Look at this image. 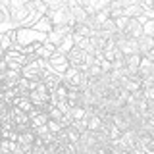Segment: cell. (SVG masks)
<instances>
[{
    "instance_id": "1",
    "label": "cell",
    "mask_w": 154,
    "mask_h": 154,
    "mask_svg": "<svg viewBox=\"0 0 154 154\" xmlns=\"http://www.w3.org/2000/svg\"><path fill=\"white\" fill-rule=\"evenodd\" d=\"M60 77H62V83L67 89H79L81 79H83V69H79V67H67V71Z\"/></svg>"
},
{
    "instance_id": "2",
    "label": "cell",
    "mask_w": 154,
    "mask_h": 154,
    "mask_svg": "<svg viewBox=\"0 0 154 154\" xmlns=\"http://www.w3.org/2000/svg\"><path fill=\"white\" fill-rule=\"evenodd\" d=\"M46 64H48V69L54 71L56 75H64L66 71H67V67H69L66 54H58V52H56V54L52 56V58H48Z\"/></svg>"
},
{
    "instance_id": "3",
    "label": "cell",
    "mask_w": 154,
    "mask_h": 154,
    "mask_svg": "<svg viewBox=\"0 0 154 154\" xmlns=\"http://www.w3.org/2000/svg\"><path fill=\"white\" fill-rule=\"evenodd\" d=\"M85 56H87V52L81 50V48H75V46L66 54L69 67H79V69H83V71L87 69V66H85Z\"/></svg>"
},
{
    "instance_id": "4",
    "label": "cell",
    "mask_w": 154,
    "mask_h": 154,
    "mask_svg": "<svg viewBox=\"0 0 154 154\" xmlns=\"http://www.w3.org/2000/svg\"><path fill=\"white\" fill-rule=\"evenodd\" d=\"M71 29L69 25H58V27H52V31H48L46 33V41L48 42H52L54 46H58L62 42V38L67 37V35H71Z\"/></svg>"
},
{
    "instance_id": "5",
    "label": "cell",
    "mask_w": 154,
    "mask_h": 154,
    "mask_svg": "<svg viewBox=\"0 0 154 154\" xmlns=\"http://www.w3.org/2000/svg\"><path fill=\"white\" fill-rule=\"evenodd\" d=\"M123 33H125L129 38H135V41H139V38L143 37V23L139 21L137 17H129V21H127V25H125Z\"/></svg>"
},
{
    "instance_id": "6",
    "label": "cell",
    "mask_w": 154,
    "mask_h": 154,
    "mask_svg": "<svg viewBox=\"0 0 154 154\" xmlns=\"http://www.w3.org/2000/svg\"><path fill=\"white\" fill-rule=\"evenodd\" d=\"M54 54H56V46L52 45V42H48V41L38 42V46L35 50V56L41 58V60H48V58H52Z\"/></svg>"
},
{
    "instance_id": "7",
    "label": "cell",
    "mask_w": 154,
    "mask_h": 154,
    "mask_svg": "<svg viewBox=\"0 0 154 154\" xmlns=\"http://www.w3.org/2000/svg\"><path fill=\"white\" fill-rule=\"evenodd\" d=\"M67 87L64 83H60L56 87V89H52L50 91V104H60V102H66V98H67Z\"/></svg>"
},
{
    "instance_id": "8",
    "label": "cell",
    "mask_w": 154,
    "mask_h": 154,
    "mask_svg": "<svg viewBox=\"0 0 154 154\" xmlns=\"http://www.w3.org/2000/svg\"><path fill=\"white\" fill-rule=\"evenodd\" d=\"M41 83H45V85L48 87V91H52V89H56V87L62 83V77H60V75H56L54 71L46 69L45 73H42V79H41Z\"/></svg>"
},
{
    "instance_id": "9",
    "label": "cell",
    "mask_w": 154,
    "mask_h": 154,
    "mask_svg": "<svg viewBox=\"0 0 154 154\" xmlns=\"http://www.w3.org/2000/svg\"><path fill=\"white\" fill-rule=\"evenodd\" d=\"M29 91H31V81H27L25 77H19L17 83L14 85V93L17 96H27Z\"/></svg>"
},
{
    "instance_id": "10",
    "label": "cell",
    "mask_w": 154,
    "mask_h": 154,
    "mask_svg": "<svg viewBox=\"0 0 154 154\" xmlns=\"http://www.w3.org/2000/svg\"><path fill=\"white\" fill-rule=\"evenodd\" d=\"M154 46V37H146L143 35L141 38L137 41V48H139V54L141 56H146V52Z\"/></svg>"
},
{
    "instance_id": "11",
    "label": "cell",
    "mask_w": 154,
    "mask_h": 154,
    "mask_svg": "<svg viewBox=\"0 0 154 154\" xmlns=\"http://www.w3.org/2000/svg\"><path fill=\"white\" fill-rule=\"evenodd\" d=\"M81 98H83V91L79 89H69L67 91V98L66 102L69 108H73V106H81Z\"/></svg>"
},
{
    "instance_id": "12",
    "label": "cell",
    "mask_w": 154,
    "mask_h": 154,
    "mask_svg": "<svg viewBox=\"0 0 154 154\" xmlns=\"http://www.w3.org/2000/svg\"><path fill=\"white\" fill-rule=\"evenodd\" d=\"M139 75H141V77L154 75V62H150L148 58H144V56H143L141 64H139Z\"/></svg>"
},
{
    "instance_id": "13",
    "label": "cell",
    "mask_w": 154,
    "mask_h": 154,
    "mask_svg": "<svg viewBox=\"0 0 154 154\" xmlns=\"http://www.w3.org/2000/svg\"><path fill=\"white\" fill-rule=\"evenodd\" d=\"M12 106H16L17 110H21V112H25V114H29L35 106L31 104V100L27 98V96H16V100H14V104Z\"/></svg>"
},
{
    "instance_id": "14",
    "label": "cell",
    "mask_w": 154,
    "mask_h": 154,
    "mask_svg": "<svg viewBox=\"0 0 154 154\" xmlns=\"http://www.w3.org/2000/svg\"><path fill=\"white\" fill-rule=\"evenodd\" d=\"M71 38H73V46L75 48H81V50L89 52L91 54V45H89V37H81L77 33H71Z\"/></svg>"
},
{
    "instance_id": "15",
    "label": "cell",
    "mask_w": 154,
    "mask_h": 154,
    "mask_svg": "<svg viewBox=\"0 0 154 154\" xmlns=\"http://www.w3.org/2000/svg\"><path fill=\"white\" fill-rule=\"evenodd\" d=\"M108 12H110V17H112V19L123 16V4H122V0H110V2H108Z\"/></svg>"
},
{
    "instance_id": "16",
    "label": "cell",
    "mask_w": 154,
    "mask_h": 154,
    "mask_svg": "<svg viewBox=\"0 0 154 154\" xmlns=\"http://www.w3.org/2000/svg\"><path fill=\"white\" fill-rule=\"evenodd\" d=\"M33 29H35V31H38V33H42V35H46L48 31H52V23H50V19H48L46 16H42V17L35 23V25H33Z\"/></svg>"
},
{
    "instance_id": "17",
    "label": "cell",
    "mask_w": 154,
    "mask_h": 154,
    "mask_svg": "<svg viewBox=\"0 0 154 154\" xmlns=\"http://www.w3.org/2000/svg\"><path fill=\"white\" fill-rule=\"evenodd\" d=\"M71 48H73V38H71V35H67V37L62 38V42L56 46V52L58 54H67Z\"/></svg>"
},
{
    "instance_id": "18",
    "label": "cell",
    "mask_w": 154,
    "mask_h": 154,
    "mask_svg": "<svg viewBox=\"0 0 154 154\" xmlns=\"http://www.w3.org/2000/svg\"><path fill=\"white\" fill-rule=\"evenodd\" d=\"M29 8L33 12L41 14V16H46V12H48V6H46L45 0H29Z\"/></svg>"
},
{
    "instance_id": "19",
    "label": "cell",
    "mask_w": 154,
    "mask_h": 154,
    "mask_svg": "<svg viewBox=\"0 0 154 154\" xmlns=\"http://www.w3.org/2000/svg\"><path fill=\"white\" fill-rule=\"evenodd\" d=\"M67 114H69V118L73 119V122L75 119H83V118H87V108L85 106H73V108H69Z\"/></svg>"
},
{
    "instance_id": "20",
    "label": "cell",
    "mask_w": 154,
    "mask_h": 154,
    "mask_svg": "<svg viewBox=\"0 0 154 154\" xmlns=\"http://www.w3.org/2000/svg\"><path fill=\"white\" fill-rule=\"evenodd\" d=\"M143 14V8L139 4H131V6H125L123 8V16L125 17H139Z\"/></svg>"
},
{
    "instance_id": "21",
    "label": "cell",
    "mask_w": 154,
    "mask_h": 154,
    "mask_svg": "<svg viewBox=\"0 0 154 154\" xmlns=\"http://www.w3.org/2000/svg\"><path fill=\"white\" fill-rule=\"evenodd\" d=\"M64 131H66V139H67V143H73V144H77V143H79V139H81V133H79V131H75V129L71 127V125H69L67 129H64Z\"/></svg>"
},
{
    "instance_id": "22",
    "label": "cell",
    "mask_w": 154,
    "mask_h": 154,
    "mask_svg": "<svg viewBox=\"0 0 154 154\" xmlns=\"http://www.w3.org/2000/svg\"><path fill=\"white\" fill-rule=\"evenodd\" d=\"M106 137H108V141H118V139L122 137V131H119L118 127H114V125L110 123V127L106 129Z\"/></svg>"
},
{
    "instance_id": "23",
    "label": "cell",
    "mask_w": 154,
    "mask_h": 154,
    "mask_svg": "<svg viewBox=\"0 0 154 154\" xmlns=\"http://www.w3.org/2000/svg\"><path fill=\"white\" fill-rule=\"evenodd\" d=\"M143 35L154 37V19H146V21L143 23Z\"/></svg>"
},
{
    "instance_id": "24",
    "label": "cell",
    "mask_w": 154,
    "mask_h": 154,
    "mask_svg": "<svg viewBox=\"0 0 154 154\" xmlns=\"http://www.w3.org/2000/svg\"><path fill=\"white\" fill-rule=\"evenodd\" d=\"M46 129L50 131L52 135H58L62 131V125H60V122H54V119H48L46 122Z\"/></svg>"
},
{
    "instance_id": "25",
    "label": "cell",
    "mask_w": 154,
    "mask_h": 154,
    "mask_svg": "<svg viewBox=\"0 0 154 154\" xmlns=\"http://www.w3.org/2000/svg\"><path fill=\"white\" fill-rule=\"evenodd\" d=\"M71 127H73L75 131H79V133H85V131H87V118H83V119H75V122H71Z\"/></svg>"
},
{
    "instance_id": "26",
    "label": "cell",
    "mask_w": 154,
    "mask_h": 154,
    "mask_svg": "<svg viewBox=\"0 0 154 154\" xmlns=\"http://www.w3.org/2000/svg\"><path fill=\"white\" fill-rule=\"evenodd\" d=\"M6 23H10V14L6 8L0 6V25H6Z\"/></svg>"
},
{
    "instance_id": "27",
    "label": "cell",
    "mask_w": 154,
    "mask_h": 154,
    "mask_svg": "<svg viewBox=\"0 0 154 154\" xmlns=\"http://www.w3.org/2000/svg\"><path fill=\"white\" fill-rule=\"evenodd\" d=\"M98 64H100V67H102L104 73H110V71H112V62H108V60H100Z\"/></svg>"
},
{
    "instance_id": "28",
    "label": "cell",
    "mask_w": 154,
    "mask_h": 154,
    "mask_svg": "<svg viewBox=\"0 0 154 154\" xmlns=\"http://www.w3.org/2000/svg\"><path fill=\"white\" fill-rule=\"evenodd\" d=\"M144 58H148V60H150V62H154V46H152L150 50L146 52V56H144Z\"/></svg>"
},
{
    "instance_id": "29",
    "label": "cell",
    "mask_w": 154,
    "mask_h": 154,
    "mask_svg": "<svg viewBox=\"0 0 154 154\" xmlns=\"http://www.w3.org/2000/svg\"><path fill=\"white\" fill-rule=\"evenodd\" d=\"M4 69H6V64H4V62H0V75H2Z\"/></svg>"
},
{
    "instance_id": "30",
    "label": "cell",
    "mask_w": 154,
    "mask_h": 154,
    "mask_svg": "<svg viewBox=\"0 0 154 154\" xmlns=\"http://www.w3.org/2000/svg\"><path fill=\"white\" fill-rule=\"evenodd\" d=\"M69 2H71V0H60V4H62V6H67Z\"/></svg>"
},
{
    "instance_id": "31",
    "label": "cell",
    "mask_w": 154,
    "mask_h": 154,
    "mask_svg": "<svg viewBox=\"0 0 154 154\" xmlns=\"http://www.w3.org/2000/svg\"><path fill=\"white\" fill-rule=\"evenodd\" d=\"M2 60H4V50L0 48V62H2Z\"/></svg>"
},
{
    "instance_id": "32",
    "label": "cell",
    "mask_w": 154,
    "mask_h": 154,
    "mask_svg": "<svg viewBox=\"0 0 154 154\" xmlns=\"http://www.w3.org/2000/svg\"><path fill=\"white\" fill-rule=\"evenodd\" d=\"M0 85H2V75H0Z\"/></svg>"
}]
</instances>
